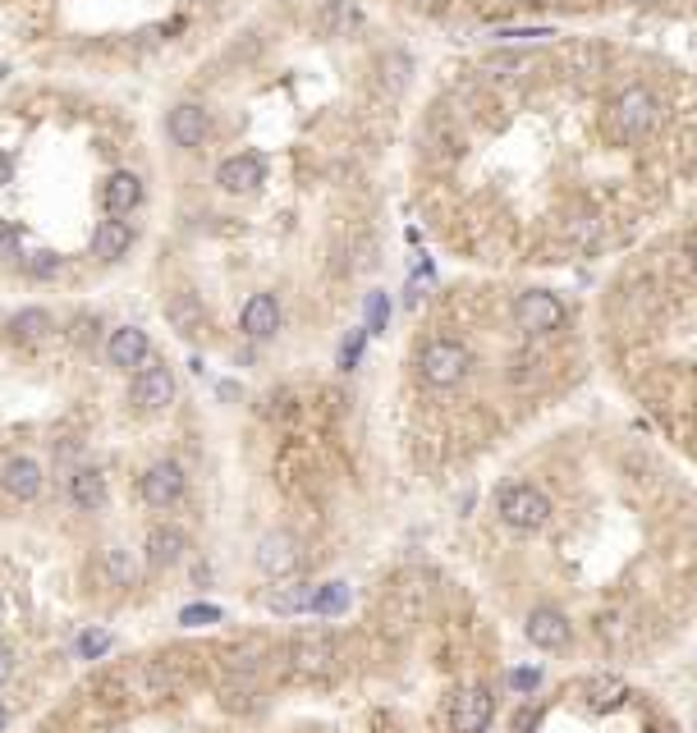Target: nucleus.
Here are the masks:
<instances>
[{"instance_id": "f257e3e1", "label": "nucleus", "mask_w": 697, "mask_h": 733, "mask_svg": "<svg viewBox=\"0 0 697 733\" xmlns=\"http://www.w3.org/2000/svg\"><path fill=\"white\" fill-rule=\"evenodd\" d=\"M661 128V97L652 88H642V83H629V88H619L615 101H610V111H606V134L615 143H648L652 134Z\"/></svg>"}, {"instance_id": "f03ea898", "label": "nucleus", "mask_w": 697, "mask_h": 733, "mask_svg": "<svg viewBox=\"0 0 697 733\" xmlns=\"http://www.w3.org/2000/svg\"><path fill=\"white\" fill-rule=\"evenodd\" d=\"M496 518L505 522L509 532H541L551 522V495L547 490H537L532 482H505L496 490Z\"/></svg>"}, {"instance_id": "7ed1b4c3", "label": "nucleus", "mask_w": 697, "mask_h": 733, "mask_svg": "<svg viewBox=\"0 0 697 733\" xmlns=\"http://www.w3.org/2000/svg\"><path fill=\"white\" fill-rule=\"evenodd\" d=\"M469 366H473V353L463 345H454V339H431V345H423V353H418V376L431 390L459 385L463 376H469Z\"/></svg>"}, {"instance_id": "20e7f679", "label": "nucleus", "mask_w": 697, "mask_h": 733, "mask_svg": "<svg viewBox=\"0 0 697 733\" xmlns=\"http://www.w3.org/2000/svg\"><path fill=\"white\" fill-rule=\"evenodd\" d=\"M423 610H427V583L418 578V573H408L404 583H395L391 587V596H385V610H381V623H385V633H413L418 628V619H423Z\"/></svg>"}, {"instance_id": "39448f33", "label": "nucleus", "mask_w": 697, "mask_h": 733, "mask_svg": "<svg viewBox=\"0 0 697 733\" xmlns=\"http://www.w3.org/2000/svg\"><path fill=\"white\" fill-rule=\"evenodd\" d=\"M340 665V646H335L330 633H299L290 642V669L299 678H326Z\"/></svg>"}, {"instance_id": "423d86ee", "label": "nucleus", "mask_w": 697, "mask_h": 733, "mask_svg": "<svg viewBox=\"0 0 697 733\" xmlns=\"http://www.w3.org/2000/svg\"><path fill=\"white\" fill-rule=\"evenodd\" d=\"M514 322H519V330L528 335H551L564 326V303L547 290H524L519 298H514Z\"/></svg>"}, {"instance_id": "0eeeda50", "label": "nucleus", "mask_w": 697, "mask_h": 733, "mask_svg": "<svg viewBox=\"0 0 697 733\" xmlns=\"http://www.w3.org/2000/svg\"><path fill=\"white\" fill-rule=\"evenodd\" d=\"M496 715V697L492 688H459L450 701V729L454 733H486Z\"/></svg>"}, {"instance_id": "6e6552de", "label": "nucleus", "mask_w": 697, "mask_h": 733, "mask_svg": "<svg viewBox=\"0 0 697 733\" xmlns=\"http://www.w3.org/2000/svg\"><path fill=\"white\" fill-rule=\"evenodd\" d=\"M257 568L267 573V578H294L303 568V545L299 537L290 532H267L262 545H257Z\"/></svg>"}, {"instance_id": "1a4fd4ad", "label": "nucleus", "mask_w": 697, "mask_h": 733, "mask_svg": "<svg viewBox=\"0 0 697 733\" xmlns=\"http://www.w3.org/2000/svg\"><path fill=\"white\" fill-rule=\"evenodd\" d=\"M128 399H134V408L143 413H161L175 404V376H170V366H138V376H134V390H128Z\"/></svg>"}, {"instance_id": "9d476101", "label": "nucleus", "mask_w": 697, "mask_h": 733, "mask_svg": "<svg viewBox=\"0 0 697 733\" xmlns=\"http://www.w3.org/2000/svg\"><path fill=\"white\" fill-rule=\"evenodd\" d=\"M184 467H179L175 459H161V463H151L147 473H143V500L151 509H170L179 505V495H184Z\"/></svg>"}, {"instance_id": "9b49d317", "label": "nucleus", "mask_w": 697, "mask_h": 733, "mask_svg": "<svg viewBox=\"0 0 697 733\" xmlns=\"http://www.w3.org/2000/svg\"><path fill=\"white\" fill-rule=\"evenodd\" d=\"M524 633H528V642L537 651H564V646H570V638H574V628H570V619H564L555 606H537L528 614V623H524Z\"/></svg>"}, {"instance_id": "f8f14e48", "label": "nucleus", "mask_w": 697, "mask_h": 733, "mask_svg": "<svg viewBox=\"0 0 697 733\" xmlns=\"http://www.w3.org/2000/svg\"><path fill=\"white\" fill-rule=\"evenodd\" d=\"M262 179H267V161L257 151L229 156V161H221V170H216V183L225 193H257V189H262Z\"/></svg>"}, {"instance_id": "ddd939ff", "label": "nucleus", "mask_w": 697, "mask_h": 733, "mask_svg": "<svg viewBox=\"0 0 697 733\" xmlns=\"http://www.w3.org/2000/svg\"><path fill=\"white\" fill-rule=\"evenodd\" d=\"M166 134L175 147H202L206 134H212V120H206V111L198 106V101H179V106L166 115Z\"/></svg>"}, {"instance_id": "4468645a", "label": "nucleus", "mask_w": 697, "mask_h": 733, "mask_svg": "<svg viewBox=\"0 0 697 733\" xmlns=\"http://www.w3.org/2000/svg\"><path fill=\"white\" fill-rule=\"evenodd\" d=\"M42 463L37 459H10L5 467H0V486H5V495L10 500H19V505H29V500H37L42 495Z\"/></svg>"}, {"instance_id": "2eb2a0df", "label": "nucleus", "mask_w": 697, "mask_h": 733, "mask_svg": "<svg viewBox=\"0 0 697 733\" xmlns=\"http://www.w3.org/2000/svg\"><path fill=\"white\" fill-rule=\"evenodd\" d=\"M106 358H111L115 366H124V372H134V366H147V358H151V339H147V330H138V326H120V330H111V339H106Z\"/></svg>"}, {"instance_id": "dca6fc26", "label": "nucleus", "mask_w": 697, "mask_h": 733, "mask_svg": "<svg viewBox=\"0 0 697 733\" xmlns=\"http://www.w3.org/2000/svg\"><path fill=\"white\" fill-rule=\"evenodd\" d=\"M147 564L151 568H175L179 560L189 555V532L184 528H170V522H161V528L147 532Z\"/></svg>"}, {"instance_id": "f3484780", "label": "nucleus", "mask_w": 697, "mask_h": 733, "mask_svg": "<svg viewBox=\"0 0 697 733\" xmlns=\"http://www.w3.org/2000/svg\"><path fill=\"white\" fill-rule=\"evenodd\" d=\"M138 202H143V179L134 170H115L106 183H101V206H106V216L124 221Z\"/></svg>"}, {"instance_id": "a211bd4d", "label": "nucleus", "mask_w": 697, "mask_h": 733, "mask_svg": "<svg viewBox=\"0 0 697 733\" xmlns=\"http://www.w3.org/2000/svg\"><path fill=\"white\" fill-rule=\"evenodd\" d=\"M239 330L248 339H271L280 330V303L271 294H252L244 303V312H239Z\"/></svg>"}, {"instance_id": "6ab92c4d", "label": "nucleus", "mask_w": 697, "mask_h": 733, "mask_svg": "<svg viewBox=\"0 0 697 733\" xmlns=\"http://www.w3.org/2000/svg\"><path fill=\"white\" fill-rule=\"evenodd\" d=\"M128 248H134V225L111 216V221H101V229L92 234V257L97 261H120Z\"/></svg>"}, {"instance_id": "aec40b11", "label": "nucleus", "mask_w": 697, "mask_h": 733, "mask_svg": "<svg viewBox=\"0 0 697 733\" xmlns=\"http://www.w3.org/2000/svg\"><path fill=\"white\" fill-rule=\"evenodd\" d=\"M69 500L83 514H97L101 505H106V477H101L97 467H74L69 473Z\"/></svg>"}, {"instance_id": "412c9836", "label": "nucleus", "mask_w": 697, "mask_h": 733, "mask_svg": "<svg viewBox=\"0 0 697 733\" xmlns=\"http://www.w3.org/2000/svg\"><path fill=\"white\" fill-rule=\"evenodd\" d=\"M97 578L106 583V587H134L138 564H134V555H128L124 545H106L97 555Z\"/></svg>"}, {"instance_id": "4be33fe9", "label": "nucleus", "mask_w": 697, "mask_h": 733, "mask_svg": "<svg viewBox=\"0 0 697 733\" xmlns=\"http://www.w3.org/2000/svg\"><path fill=\"white\" fill-rule=\"evenodd\" d=\"M583 697H587L592 711H615V706H625L629 684L619 674H597V678H587V684H583Z\"/></svg>"}, {"instance_id": "5701e85b", "label": "nucleus", "mask_w": 697, "mask_h": 733, "mask_svg": "<svg viewBox=\"0 0 697 733\" xmlns=\"http://www.w3.org/2000/svg\"><path fill=\"white\" fill-rule=\"evenodd\" d=\"M5 330H10V339H14L19 349H37L42 339H46V330H50V317H46L42 307H23V312H14V317H10Z\"/></svg>"}, {"instance_id": "b1692460", "label": "nucleus", "mask_w": 697, "mask_h": 733, "mask_svg": "<svg viewBox=\"0 0 697 733\" xmlns=\"http://www.w3.org/2000/svg\"><path fill=\"white\" fill-rule=\"evenodd\" d=\"M313 600H317V587L285 583V587H271L267 591V610L271 614H303V610H313Z\"/></svg>"}, {"instance_id": "393cba45", "label": "nucleus", "mask_w": 697, "mask_h": 733, "mask_svg": "<svg viewBox=\"0 0 697 733\" xmlns=\"http://www.w3.org/2000/svg\"><path fill=\"white\" fill-rule=\"evenodd\" d=\"M358 23H363V14H358L353 0H330V5L322 10V29H326V33H335V37L353 33Z\"/></svg>"}, {"instance_id": "a878e982", "label": "nucleus", "mask_w": 697, "mask_h": 733, "mask_svg": "<svg viewBox=\"0 0 697 733\" xmlns=\"http://www.w3.org/2000/svg\"><path fill=\"white\" fill-rule=\"evenodd\" d=\"M19 267H23V275H29V280H56L60 275V257L50 252V248H33V252H23Z\"/></svg>"}, {"instance_id": "bb28decb", "label": "nucleus", "mask_w": 697, "mask_h": 733, "mask_svg": "<svg viewBox=\"0 0 697 733\" xmlns=\"http://www.w3.org/2000/svg\"><path fill=\"white\" fill-rule=\"evenodd\" d=\"M345 606H349V587H345V583H326V587H317L313 614H340Z\"/></svg>"}, {"instance_id": "cd10ccee", "label": "nucleus", "mask_w": 697, "mask_h": 733, "mask_svg": "<svg viewBox=\"0 0 697 733\" xmlns=\"http://www.w3.org/2000/svg\"><path fill=\"white\" fill-rule=\"evenodd\" d=\"M0 261H23V229L0 221Z\"/></svg>"}, {"instance_id": "c85d7f7f", "label": "nucleus", "mask_w": 697, "mask_h": 733, "mask_svg": "<svg viewBox=\"0 0 697 733\" xmlns=\"http://www.w3.org/2000/svg\"><path fill=\"white\" fill-rule=\"evenodd\" d=\"M111 651V633H101V628H88V633L79 638V656L83 661H97V656H106Z\"/></svg>"}, {"instance_id": "c756f323", "label": "nucleus", "mask_w": 697, "mask_h": 733, "mask_svg": "<svg viewBox=\"0 0 697 733\" xmlns=\"http://www.w3.org/2000/svg\"><path fill=\"white\" fill-rule=\"evenodd\" d=\"M368 335H372V330H353V335L345 339V349H340V366H345V372L358 362V353H363V339H368Z\"/></svg>"}, {"instance_id": "7c9ffc66", "label": "nucleus", "mask_w": 697, "mask_h": 733, "mask_svg": "<svg viewBox=\"0 0 697 733\" xmlns=\"http://www.w3.org/2000/svg\"><path fill=\"white\" fill-rule=\"evenodd\" d=\"M179 623H193V628L198 623H221V610L216 606H189L184 614H179Z\"/></svg>"}, {"instance_id": "2f4dec72", "label": "nucleus", "mask_w": 697, "mask_h": 733, "mask_svg": "<svg viewBox=\"0 0 697 733\" xmlns=\"http://www.w3.org/2000/svg\"><path fill=\"white\" fill-rule=\"evenodd\" d=\"M381 326H385V294H372L368 298V330L376 335Z\"/></svg>"}, {"instance_id": "473e14b6", "label": "nucleus", "mask_w": 697, "mask_h": 733, "mask_svg": "<svg viewBox=\"0 0 697 733\" xmlns=\"http://www.w3.org/2000/svg\"><path fill=\"white\" fill-rule=\"evenodd\" d=\"M509 684L519 688V692H532V688L541 684V669H514V674H509Z\"/></svg>"}, {"instance_id": "72a5a7b5", "label": "nucleus", "mask_w": 697, "mask_h": 733, "mask_svg": "<svg viewBox=\"0 0 697 733\" xmlns=\"http://www.w3.org/2000/svg\"><path fill=\"white\" fill-rule=\"evenodd\" d=\"M10 669H14V651H10L5 642H0V684L10 678Z\"/></svg>"}, {"instance_id": "f704fd0d", "label": "nucleus", "mask_w": 697, "mask_h": 733, "mask_svg": "<svg viewBox=\"0 0 697 733\" xmlns=\"http://www.w3.org/2000/svg\"><path fill=\"white\" fill-rule=\"evenodd\" d=\"M532 724H537V711H524V715H519V720H514V729H519V733H528V729H532Z\"/></svg>"}, {"instance_id": "c9c22d12", "label": "nucleus", "mask_w": 697, "mask_h": 733, "mask_svg": "<svg viewBox=\"0 0 697 733\" xmlns=\"http://www.w3.org/2000/svg\"><path fill=\"white\" fill-rule=\"evenodd\" d=\"M10 179H14V166H10V156L0 151V183H10Z\"/></svg>"}, {"instance_id": "e433bc0d", "label": "nucleus", "mask_w": 697, "mask_h": 733, "mask_svg": "<svg viewBox=\"0 0 697 733\" xmlns=\"http://www.w3.org/2000/svg\"><path fill=\"white\" fill-rule=\"evenodd\" d=\"M5 724H10V711H5V701H0V733H5Z\"/></svg>"}, {"instance_id": "4c0bfd02", "label": "nucleus", "mask_w": 697, "mask_h": 733, "mask_svg": "<svg viewBox=\"0 0 697 733\" xmlns=\"http://www.w3.org/2000/svg\"><path fill=\"white\" fill-rule=\"evenodd\" d=\"M688 261H693V275H697V244L688 248Z\"/></svg>"}, {"instance_id": "58836bf2", "label": "nucleus", "mask_w": 697, "mask_h": 733, "mask_svg": "<svg viewBox=\"0 0 697 733\" xmlns=\"http://www.w3.org/2000/svg\"><path fill=\"white\" fill-rule=\"evenodd\" d=\"M509 5H541V0H509Z\"/></svg>"}, {"instance_id": "ea45409f", "label": "nucleus", "mask_w": 697, "mask_h": 733, "mask_svg": "<svg viewBox=\"0 0 697 733\" xmlns=\"http://www.w3.org/2000/svg\"><path fill=\"white\" fill-rule=\"evenodd\" d=\"M0 628H5V600H0Z\"/></svg>"}, {"instance_id": "a19ab883", "label": "nucleus", "mask_w": 697, "mask_h": 733, "mask_svg": "<svg viewBox=\"0 0 697 733\" xmlns=\"http://www.w3.org/2000/svg\"><path fill=\"white\" fill-rule=\"evenodd\" d=\"M629 5H656V0H629Z\"/></svg>"}]
</instances>
